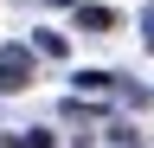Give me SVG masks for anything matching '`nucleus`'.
Wrapping results in <instances>:
<instances>
[{
  "label": "nucleus",
  "instance_id": "f257e3e1",
  "mask_svg": "<svg viewBox=\"0 0 154 148\" xmlns=\"http://www.w3.org/2000/svg\"><path fill=\"white\" fill-rule=\"evenodd\" d=\"M26 71H32L26 52H0V90H19V84H26Z\"/></svg>",
  "mask_w": 154,
  "mask_h": 148
},
{
  "label": "nucleus",
  "instance_id": "f03ea898",
  "mask_svg": "<svg viewBox=\"0 0 154 148\" xmlns=\"http://www.w3.org/2000/svg\"><path fill=\"white\" fill-rule=\"evenodd\" d=\"M84 26H90V32H109L116 13H109V7H84Z\"/></svg>",
  "mask_w": 154,
  "mask_h": 148
}]
</instances>
